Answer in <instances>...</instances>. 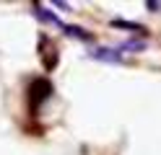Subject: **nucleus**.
<instances>
[{"instance_id": "obj_5", "label": "nucleus", "mask_w": 161, "mask_h": 155, "mask_svg": "<svg viewBox=\"0 0 161 155\" xmlns=\"http://www.w3.org/2000/svg\"><path fill=\"white\" fill-rule=\"evenodd\" d=\"M112 26L127 28V31H143V26H140V23H133V21H112Z\"/></svg>"}, {"instance_id": "obj_3", "label": "nucleus", "mask_w": 161, "mask_h": 155, "mask_svg": "<svg viewBox=\"0 0 161 155\" xmlns=\"http://www.w3.org/2000/svg\"><path fill=\"white\" fill-rule=\"evenodd\" d=\"M34 13H36V18H42V21H47V23H55V26L63 28V21H57V16H52V13L44 10L42 5H34Z\"/></svg>"}, {"instance_id": "obj_6", "label": "nucleus", "mask_w": 161, "mask_h": 155, "mask_svg": "<svg viewBox=\"0 0 161 155\" xmlns=\"http://www.w3.org/2000/svg\"><path fill=\"white\" fill-rule=\"evenodd\" d=\"M143 47H146L143 41H125V44L119 47V54H122V49H130V52H140Z\"/></svg>"}, {"instance_id": "obj_1", "label": "nucleus", "mask_w": 161, "mask_h": 155, "mask_svg": "<svg viewBox=\"0 0 161 155\" xmlns=\"http://www.w3.org/2000/svg\"><path fill=\"white\" fill-rule=\"evenodd\" d=\"M49 93H52V85H49L44 78H36L31 85H29V106H31V111H36L39 103L49 98Z\"/></svg>"}, {"instance_id": "obj_7", "label": "nucleus", "mask_w": 161, "mask_h": 155, "mask_svg": "<svg viewBox=\"0 0 161 155\" xmlns=\"http://www.w3.org/2000/svg\"><path fill=\"white\" fill-rule=\"evenodd\" d=\"M146 8L148 10H161V3H156V0H146Z\"/></svg>"}, {"instance_id": "obj_2", "label": "nucleus", "mask_w": 161, "mask_h": 155, "mask_svg": "<svg viewBox=\"0 0 161 155\" xmlns=\"http://www.w3.org/2000/svg\"><path fill=\"white\" fill-rule=\"evenodd\" d=\"M94 59H104V62H119L122 59V54H119V49H96L91 52Z\"/></svg>"}, {"instance_id": "obj_4", "label": "nucleus", "mask_w": 161, "mask_h": 155, "mask_svg": "<svg viewBox=\"0 0 161 155\" xmlns=\"http://www.w3.org/2000/svg\"><path fill=\"white\" fill-rule=\"evenodd\" d=\"M63 31L68 36H75V39H83V41H88L91 39V34H86L83 28H78V26H68V23H63Z\"/></svg>"}]
</instances>
